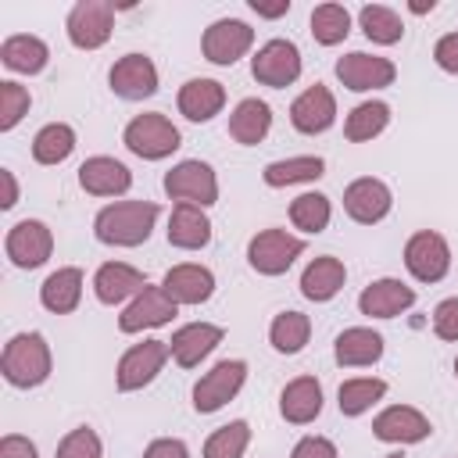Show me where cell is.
I'll use <instances>...</instances> for the list:
<instances>
[{
	"label": "cell",
	"mask_w": 458,
	"mask_h": 458,
	"mask_svg": "<svg viewBox=\"0 0 458 458\" xmlns=\"http://www.w3.org/2000/svg\"><path fill=\"white\" fill-rule=\"evenodd\" d=\"M222 336H225V329L215 326V322H190V326H179V329L172 333L168 351H172L175 365L193 369V365H200V361L222 344Z\"/></svg>",
	"instance_id": "d6986e66"
},
{
	"label": "cell",
	"mask_w": 458,
	"mask_h": 458,
	"mask_svg": "<svg viewBox=\"0 0 458 458\" xmlns=\"http://www.w3.org/2000/svg\"><path fill=\"white\" fill-rule=\"evenodd\" d=\"M143 458H190V447L179 437H157L147 444Z\"/></svg>",
	"instance_id": "bcb514c9"
},
{
	"label": "cell",
	"mask_w": 458,
	"mask_h": 458,
	"mask_svg": "<svg viewBox=\"0 0 458 458\" xmlns=\"http://www.w3.org/2000/svg\"><path fill=\"white\" fill-rule=\"evenodd\" d=\"M247 444H250V426L243 419H233L204 440V458H243Z\"/></svg>",
	"instance_id": "ab89813d"
},
{
	"label": "cell",
	"mask_w": 458,
	"mask_h": 458,
	"mask_svg": "<svg viewBox=\"0 0 458 458\" xmlns=\"http://www.w3.org/2000/svg\"><path fill=\"white\" fill-rule=\"evenodd\" d=\"M75 150V129L68 122H50L32 140V161L36 165H61Z\"/></svg>",
	"instance_id": "8d00e7d4"
},
{
	"label": "cell",
	"mask_w": 458,
	"mask_h": 458,
	"mask_svg": "<svg viewBox=\"0 0 458 458\" xmlns=\"http://www.w3.org/2000/svg\"><path fill=\"white\" fill-rule=\"evenodd\" d=\"M247 383V361L240 358H225L218 361L211 372H204L197 383H193V408L200 415H211L218 408H225Z\"/></svg>",
	"instance_id": "8992f818"
},
{
	"label": "cell",
	"mask_w": 458,
	"mask_h": 458,
	"mask_svg": "<svg viewBox=\"0 0 458 458\" xmlns=\"http://www.w3.org/2000/svg\"><path fill=\"white\" fill-rule=\"evenodd\" d=\"M50 347H47V336L43 333H14L0 354V372L11 386L18 390H32L39 383H47L50 376Z\"/></svg>",
	"instance_id": "7a4b0ae2"
},
{
	"label": "cell",
	"mask_w": 458,
	"mask_h": 458,
	"mask_svg": "<svg viewBox=\"0 0 458 458\" xmlns=\"http://www.w3.org/2000/svg\"><path fill=\"white\" fill-rule=\"evenodd\" d=\"M304 240L286 233V229H261L258 236H250L247 243V261L254 272L261 276H283L301 254H304Z\"/></svg>",
	"instance_id": "5b68a950"
},
{
	"label": "cell",
	"mask_w": 458,
	"mask_h": 458,
	"mask_svg": "<svg viewBox=\"0 0 458 458\" xmlns=\"http://www.w3.org/2000/svg\"><path fill=\"white\" fill-rule=\"evenodd\" d=\"M433 333L440 340H458V297H447L433 308Z\"/></svg>",
	"instance_id": "7bdbcfd3"
},
{
	"label": "cell",
	"mask_w": 458,
	"mask_h": 458,
	"mask_svg": "<svg viewBox=\"0 0 458 458\" xmlns=\"http://www.w3.org/2000/svg\"><path fill=\"white\" fill-rule=\"evenodd\" d=\"M161 208L154 200H114L97 211L93 236L107 247H140L150 240Z\"/></svg>",
	"instance_id": "6da1fadb"
},
{
	"label": "cell",
	"mask_w": 458,
	"mask_h": 458,
	"mask_svg": "<svg viewBox=\"0 0 458 458\" xmlns=\"http://www.w3.org/2000/svg\"><path fill=\"white\" fill-rule=\"evenodd\" d=\"M322 411V383L315 376H297L283 386L279 394V415L293 426H308L315 422Z\"/></svg>",
	"instance_id": "603a6c76"
},
{
	"label": "cell",
	"mask_w": 458,
	"mask_h": 458,
	"mask_svg": "<svg viewBox=\"0 0 458 458\" xmlns=\"http://www.w3.org/2000/svg\"><path fill=\"white\" fill-rule=\"evenodd\" d=\"M301 50L297 43L290 39H268L258 47V54L250 57V75L261 82V86H272V89H286L301 79Z\"/></svg>",
	"instance_id": "9c48e42d"
},
{
	"label": "cell",
	"mask_w": 458,
	"mask_h": 458,
	"mask_svg": "<svg viewBox=\"0 0 458 458\" xmlns=\"http://www.w3.org/2000/svg\"><path fill=\"white\" fill-rule=\"evenodd\" d=\"M54 458H104V444L89 426H79V429L61 437Z\"/></svg>",
	"instance_id": "b9f144b4"
},
{
	"label": "cell",
	"mask_w": 458,
	"mask_h": 458,
	"mask_svg": "<svg viewBox=\"0 0 458 458\" xmlns=\"http://www.w3.org/2000/svg\"><path fill=\"white\" fill-rule=\"evenodd\" d=\"M415 304V290L401 279H376L358 293V311L369 318H394Z\"/></svg>",
	"instance_id": "44dd1931"
},
{
	"label": "cell",
	"mask_w": 458,
	"mask_h": 458,
	"mask_svg": "<svg viewBox=\"0 0 458 458\" xmlns=\"http://www.w3.org/2000/svg\"><path fill=\"white\" fill-rule=\"evenodd\" d=\"M0 61L4 68L18 72V75H39L50 61V47L39 39V36H29V32H14L0 43Z\"/></svg>",
	"instance_id": "f1b7e54d"
},
{
	"label": "cell",
	"mask_w": 458,
	"mask_h": 458,
	"mask_svg": "<svg viewBox=\"0 0 458 458\" xmlns=\"http://www.w3.org/2000/svg\"><path fill=\"white\" fill-rule=\"evenodd\" d=\"M404 268L419 279V283H440L451 268V247L440 233L433 229H419L408 236L404 243Z\"/></svg>",
	"instance_id": "8fae6325"
},
{
	"label": "cell",
	"mask_w": 458,
	"mask_h": 458,
	"mask_svg": "<svg viewBox=\"0 0 458 458\" xmlns=\"http://www.w3.org/2000/svg\"><path fill=\"white\" fill-rule=\"evenodd\" d=\"M161 286L175 304H204L215 293V276H211V268H204L197 261H182L165 272Z\"/></svg>",
	"instance_id": "7402d4cb"
},
{
	"label": "cell",
	"mask_w": 458,
	"mask_h": 458,
	"mask_svg": "<svg viewBox=\"0 0 458 458\" xmlns=\"http://www.w3.org/2000/svg\"><path fill=\"white\" fill-rule=\"evenodd\" d=\"M4 250H7V258H11L14 268H39L54 254V233L39 218H21V222H14L7 229Z\"/></svg>",
	"instance_id": "30bf717a"
},
{
	"label": "cell",
	"mask_w": 458,
	"mask_h": 458,
	"mask_svg": "<svg viewBox=\"0 0 458 458\" xmlns=\"http://www.w3.org/2000/svg\"><path fill=\"white\" fill-rule=\"evenodd\" d=\"M386 394V383L376 379V376H354V379H344L340 390H336V408L340 415L354 419V415H365L376 401H383Z\"/></svg>",
	"instance_id": "d6a6232c"
},
{
	"label": "cell",
	"mask_w": 458,
	"mask_h": 458,
	"mask_svg": "<svg viewBox=\"0 0 458 458\" xmlns=\"http://www.w3.org/2000/svg\"><path fill=\"white\" fill-rule=\"evenodd\" d=\"M386 125H390V104H383V100H365V104H358V107L347 114L344 136H347L351 143H369V140H376Z\"/></svg>",
	"instance_id": "d590c367"
},
{
	"label": "cell",
	"mask_w": 458,
	"mask_h": 458,
	"mask_svg": "<svg viewBox=\"0 0 458 458\" xmlns=\"http://www.w3.org/2000/svg\"><path fill=\"white\" fill-rule=\"evenodd\" d=\"M347 32H351V11L344 4L326 0V4H318L311 11V36H315V43L336 47V43L347 39Z\"/></svg>",
	"instance_id": "f35d334b"
},
{
	"label": "cell",
	"mask_w": 458,
	"mask_h": 458,
	"mask_svg": "<svg viewBox=\"0 0 458 458\" xmlns=\"http://www.w3.org/2000/svg\"><path fill=\"white\" fill-rule=\"evenodd\" d=\"M250 11L258 18H283L290 11V0H279V4H261V0H250Z\"/></svg>",
	"instance_id": "681fc988"
},
{
	"label": "cell",
	"mask_w": 458,
	"mask_h": 458,
	"mask_svg": "<svg viewBox=\"0 0 458 458\" xmlns=\"http://www.w3.org/2000/svg\"><path fill=\"white\" fill-rule=\"evenodd\" d=\"M290 122H293V129L304 132V136L326 132V129L336 122V97H333V89L322 86V82L308 86V89L290 104Z\"/></svg>",
	"instance_id": "ac0fdd59"
},
{
	"label": "cell",
	"mask_w": 458,
	"mask_h": 458,
	"mask_svg": "<svg viewBox=\"0 0 458 458\" xmlns=\"http://www.w3.org/2000/svg\"><path fill=\"white\" fill-rule=\"evenodd\" d=\"M333 358L340 369H365V365H376L383 358V336L369 326H351L336 336L333 344Z\"/></svg>",
	"instance_id": "d4e9b609"
},
{
	"label": "cell",
	"mask_w": 458,
	"mask_h": 458,
	"mask_svg": "<svg viewBox=\"0 0 458 458\" xmlns=\"http://www.w3.org/2000/svg\"><path fill=\"white\" fill-rule=\"evenodd\" d=\"M0 458H39V454H36V444H32L29 437L7 433V437L0 440Z\"/></svg>",
	"instance_id": "7dc6e473"
},
{
	"label": "cell",
	"mask_w": 458,
	"mask_h": 458,
	"mask_svg": "<svg viewBox=\"0 0 458 458\" xmlns=\"http://www.w3.org/2000/svg\"><path fill=\"white\" fill-rule=\"evenodd\" d=\"M433 7H437L433 0H429V4H411V11H415V14H426V11H433Z\"/></svg>",
	"instance_id": "f907efd6"
},
{
	"label": "cell",
	"mask_w": 458,
	"mask_h": 458,
	"mask_svg": "<svg viewBox=\"0 0 458 458\" xmlns=\"http://www.w3.org/2000/svg\"><path fill=\"white\" fill-rule=\"evenodd\" d=\"M329 218H333V204L318 190H308V193H301V197L290 200V222H293V229H301L308 236L322 233L329 225Z\"/></svg>",
	"instance_id": "74e56055"
},
{
	"label": "cell",
	"mask_w": 458,
	"mask_h": 458,
	"mask_svg": "<svg viewBox=\"0 0 458 458\" xmlns=\"http://www.w3.org/2000/svg\"><path fill=\"white\" fill-rule=\"evenodd\" d=\"M429 433V419L411 404H390L372 419V437L383 444H422Z\"/></svg>",
	"instance_id": "2e32d148"
},
{
	"label": "cell",
	"mask_w": 458,
	"mask_h": 458,
	"mask_svg": "<svg viewBox=\"0 0 458 458\" xmlns=\"http://www.w3.org/2000/svg\"><path fill=\"white\" fill-rule=\"evenodd\" d=\"M179 304L165 293V286H143L129 304L125 311L118 315V329L122 333H140V329H157V326H168L175 318Z\"/></svg>",
	"instance_id": "9a60e30c"
},
{
	"label": "cell",
	"mask_w": 458,
	"mask_h": 458,
	"mask_svg": "<svg viewBox=\"0 0 458 458\" xmlns=\"http://www.w3.org/2000/svg\"><path fill=\"white\" fill-rule=\"evenodd\" d=\"M390 208H394V193H390V186H386L383 179H376V175H361V179L347 182V190H344V211H347L358 225H376V222H383V218L390 215Z\"/></svg>",
	"instance_id": "5bb4252c"
},
{
	"label": "cell",
	"mask_w": 458,
	"mask_h": 458,
	"mask_svg": "<svg viewBox=\"0 0 458 458\" xmlns=\"http://www.w3.org/2000/svg\"><path fill=\"white\" fill-rule=\"evenodd\" d=\"M358 25H361V32H365L372 43H379V47H394V43H401V36H404L401 14H397L394 7H386V4H365V7L358 11Z\"/></svg>",
	"instance_id": "836d02e7"
},
{
	"label": "cell",
	"mask_w": 458,
	"mask_h": 458,
	"mask_svg": "<svg viewBox=\"0 0 458 458\" xmlns=\"http://www.w3.org/2000/svg\"><path fill=\"white\" fill-rule=\"evenodd\" d=\"M290 458H336V444L326 437H301L293 444Z\"/></svg>",
	"instance_id": "ee69618b"
},
{
	"label": "cell",
	"mask_w": 458,
	"mask_h": 458,
	"mask_svg": "<svg viewBox=\"0 0 458 458\" xmlns=\"http://www.w3.org/2000/svg\"><path fill=\"white\" fill-rule=\"evenodd\" d=\"M79 301H82V268H75V265H64L57 272H50L39 286V304L54 315L75 311Z\"/></svg>",
	"instance_id": "f546056e"
},
{
	"label": "cell",
	"mask_w": 458,
	"mask_h": 458,
	"mask_svg": "<svg viewBox=\"0 0 458 458\" xmlns=\"http://www.w3.org/2000/svg\"><path fill=\"white\" fill-rule=\"evenodd\" d=\"M168 358H172L168 340H143V344H132V347L118 358L114 386H118L122 394H129V390H143L147 383L157 379V372L165 369Z\"/></svg>",
	"instance_id": "52a82bcc"
},
{
	"label": "cell",
	"mask_w": 458,
	"mask_h": 458,
	"mask_svg": "<svg viewBox=\"0 0 458 458\" xmlns=\"http://www.w3.org/2000/svg\"><path fill=\"white\" fill-rule=\"evenodd\" d=\"M147 286L143 272L125 261H104L93 276V293L100 304H122L125 297H136Z\"/></svg>",
	"instance_id": "484cf974"
},
{
	"label": "cell",
	"mask_w": 458,
	"mask_h": 458,
	"mask_svg": "<svg viewBox=\"0 0 458 458\" xmlns=\"http://www.w3.org/2000/svg\"><path fill=\"white\" fill-rule=\"evenodd\" d=\"M311 340V318L304 311H279L268 326V344L279 354H297Z\"/></svg>",
	"instance_id": "e575fe53"
},
{
	"label": "cell",
	"mask_w": 458,
	"mask_h": 458,
	"mask_svg": "<svg viewBox=\"0 0 458 458\" xmlns=\"http://www.w3.org/2000/svg\"><path fill=\"white\" fill-rule=\"evenodd\" d=\"M0 182H4V200H0V208L11 211V208L18 204V179H14L11 168H0Z\"/></svg>",
	"instance_id": "c3c4849f"
},
{
	"label": "cell",
	"mask_w": 458,
	"mask_h": 458,
	"mask_svg": "<svg viewBox=\"0 0 458 458\" xmlns=\"http://www.w3.org/2000/svg\"><path fill=\"white\" fill-rule=\"evenodd\" d=\"M250 47H254V29L247 21H240V18H218V21H211L204 29V39H200L204 57L211 64H218V68L236 64Z\"/></svg>",
	"instance_id": "7c38bea8"
},
{
	"label": "cell",
	"mask_w": 458,
	"mask_h": 458,
	"mask_svg": "<svg viewBox=\"0 0 458 458\" xmlns=\"http://www.w3.org/2000/svg\"><path fill=\"white\" fill-rule=\"evenodd\" d=\"M344 283H347V268H344V261L333 258V254H322V258L308 261V268L301 272V293H304L308 301H315V304L333 301V297L344 290Z\"/></svg>",
	"instance_id": "4316f807"
},
{
	"label": "cell",
	"mask_w": 458,
	"mask_h": 458,
	"mask_svg": "<svg viewBox=\"0 0 458 458\" xmlns=\"http://www.w3.org/2000/svg\"><path fill=\"white\" fill-rule=\"evenodd\" d=\"M179 114L190 122H211L225 107V86L215 79H186L179 86Z\"/></svg>",
	"instance_id": "cb8c5ba5"
},
{
	"label": "cell",
	"mask_w": 458,
	"mask_h": 458,
	"mask_svg": "<svg viewBox=\"0 0 458 458\" xmlns=\"http://www.w3.org/2000/svg\"><path fill=\"white\" fill-rule=\"evenodd\" d=\"M168 243L179 250H200L211 243V222L197 204H175L168 215Z\"/></svg>",
	"instance_id": "83f0119b"
},
{
	"label": "cell",
	"mask_w": 458,
	"mask_h": 458,
	"mask_svg": "<svg viewBox=\"0 0 458 458\" xmlns=\"http://www.w3.org/2000/svg\"><path fill=\"white\" fill-rule=\"evenodd\" d=\"M111 29H114V4L107 0H79L64 21V32L79 50H100L111 39Z\"/></svg>",
	"instance_id": "ba28073f"
},
{
	"label": "cell",
	"mask_w": 458,
	"mask_h": 458,
	"mask_svg": "<svg viewBox=\"0 0 458 458\" xmlns=\"http://www.w3.org/2000/svg\"><path fill=\"white\" fill-rule=\"evenodd\" d=\"M433 61L447 72V75H458V32H447L437 39L433 47Z\"/></svg>",
	"instance_id": "f6af8a7d"
},
{
	"label": "cell",
	"mask_w": 458,
	"mask_h": 458,
	"mask_svg": "<svg viewBox=\"0 0 458 458\" xmlns=\"http://www.w3.org/2000/svg\"><path fill=\"white\" fill-rule=\"evenodd\" d=\"M268 129H272V107L265 100H258V97L240 100L233 107V114H229V136L236 143H243V147L261 143L268 136Z\"/></svg>",
	"instance_id": "4dcf8cb0"
},
{
	"label": "cell",
	"mask_w": 458,
	"mask_h": 458,
	"mask_svg": "<svg viewBox=\"0 0 458 458\" xmlns=\"http://www.w3.org/2000/svg\"><path fill=\"white\" fill-rule=\"evenodd\" d=\"M454 376H458V358H454Z\"/></svg>",
	"instance_id": "f5cc1de1"
},
{
	"label": "cell",
	"mask_w": 458,
	"mask_h": 458,
	"mask_svg": "<svg viewBox=\"0 0 458 458\" xmlns=\"http://www.w3.org/2000/svg\"><path fill=\"white\" fill-rule=\"evenodd\" d=\"M165 193L175 204H197V208H211L218 200V175L208 161L186 157L179 165H172L165 172Z\"/></svg>",
	"instance_id": "277c9868"
},
{
	"label": "cell",
	"mask_w": 458,
	"mask_h": 458,
	"mask_svg": "<svg viewBox=\"0 0 458 458\" xmlns=\"http://www.w3.org/2000/svg\"><path fill=\"white\" fill-rule=\"evenodd\" d=\"M107 82L122 100H147L157 93V68L147 54H125L111 64Z\"/></svg>",
	"instance_id": "e0dca14e"
},
{
	"label": "cell",
	"mask_w": 458,
	"mask_h": 458,
	"mask_svg": "<svg viewBox=\"0 0 458 458\" xmlns=\"http://www.w3.org/2000/svg\"><path fill=\"white\" fill-rule=\"evenodd\" d=\"M79 186L93 197H122L132 186V172L118 157L97 154V157H86L79 165Z\"/></svg>",
	"instance_id": "ffe728a7"
},
{
	"label": "cell",
	"mask_w": 458,
	"mask_h": 458,
	"mask_svg": "<svg viewBox=\"0 0 458 458\" xmlns=\"http://www.w3.org/2000/svg\"><path fill=\"white\" fill-rule=\"evenodd\" d=\"M32 107V97L21 82H0V132H11Z\"/></svg>",
	"instance_id": "60d3db41"
},
{
	"label": "cell",
	"mask_w": 458,
	"mask_h": 458,
	"mask_svg": "<svg viewBox=\"0 0 458 458\" xmlns=\"http://www.w3.org/2000/svg\"><path fill=\"white\" fill-rule=\"evenodd\" d=\"M336 79L354 89V93H369V89H386L397 79V64L390 57H376L365 50H351L336 61Z\"/></svg>",
	"instance_id": "4fadbf2b"
},
{
	"label": "cell",
	"mask_w": 458,
	"mask_h": 458,
	"mask_svg": "<svg viewBox=\"0 0 458 458\" xmlns=\"http://www.w3.org/2000/svg\"><path fill=\"white\" fill-rule=\"evenodd\" d=\"M326 175V161L318 154H297V157H283V161H268L261 179L265 186L279 190V186H297V182H315Z\"/></svg>",
	"instance_id": "1f68e13d"
},
{
	"label": "cell",
	"mask_w": 458,
	"mask_h": 458,
	"mask_svg": "<svg viewBox=\"0 0 458 458\" xmlns=\"http://www.w3.org/2000/svg\"><path fill=\"white\" fill-rule=\"evenodd\" d=\"M122 143H125L136 157H143V161H161V157H168V154L179 150L182 136H179V129L172 125V118H165L161 111H147V114H136V118L125 125Z\"/></svg>",
	"instance_id": "3957f363"
},
{
	"label": "cell",
	"mask_w": 458,
	"mask_h": 458,
	"mask_svg": "<svg viewBox=\"0 0 458 458\" xmlns=\"http://www.w3.org/2000/svg\"><path fill=\"white\" fill-rule=\"evenodd\" d=\"M383 458H404V454H383Z\"/></svg>",
	"instance_id": "816d5d0a"
}]
</instances>
